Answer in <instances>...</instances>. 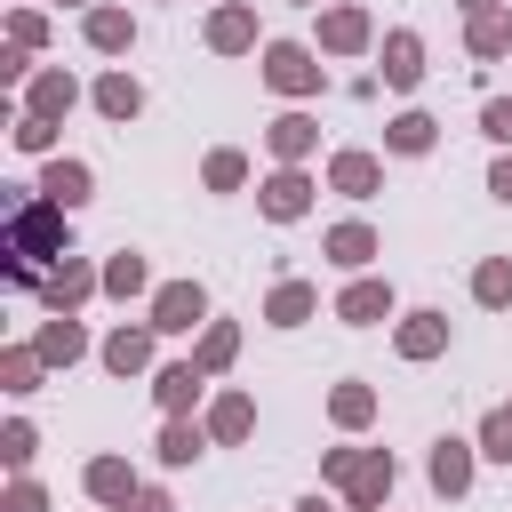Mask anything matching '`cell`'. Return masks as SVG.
<instances>
[{
    "label": "cell",
    "mask_w": 512,
    "mask_h": 512,
    "mask_svg": "<svg viewBox=\"0 0 512 512\" xmlns=\"http://www.w3.org/2000/svg\"><path fill=\"white\" fill-rule=\"evenodd\" d=\"M48 256H72L64 248V208L56 200H32V192H8V280L16 288H48Z\"/></svg>",
    "instance_id": "cell-1"
},
{
    "label": "cell",
    "mask_w": 512,
    "mask_h": 512,
    "mask_svg": "<svg viewBox=\"0 0 512 512\" xmlns=\"http://www.w3.org/2000/svg\"><path fill=\"white\" fill-rule=\"evenodd\" d=\"M208 48H224V56L256 48V16H248V8H216V16H208Z\"/></svg>",
    "instance_id": "cell-17"
},
{
    "label": "cell",
    "mask_w": 512,
    "mask_h": 512,
    "mask_svg": "<svg viewBox=\"0 0 512 512\" xmlns=\"http://www.w3.org/2000/svg\"><path fill=\"white\" fill-rule=\"evenodd\" d=\"M504 48H512V16H504V8L472 16V56H504Z\"/></svg>",
    "instance_id": "cell-30"
},
{
    "label": "cell",
    "mask_w": 512,
    "mask_h": 512,
    "mask_svg": "<svg viewBox=\"0 0 512 512\" xmlns=\"http://www.w3.org/2000/svg\"><path fill=\"white\" fill-rule=\"evenodd\" d=\"M384 312H392V288H384V280H352V288L336 296V320H352V328H376Z\"/></svg>",
    "instance_id": "cell-6"
},
{
    "label": "cell",
    "mask_w": 512,
    "mask_h": 512,
    "mask_svg": "<svg viewBox=\"0 0 512 512\" xmlns=\"http://www.w3.org/2000/svg\"><path fill=\"white\" fill-rule=\"evenodd\" d=\"M480 128H488L496 144H512V96H488V104H480Z\"/></svg>",
    "instance_id": "cell-36"
},
{
    "label": "cell",
    "mask_w": 512,
    "mask_h": 512,
    "mask_svg": "<svg viewBox=\"0 0 512 512\" xmlns=\"http://www.w3.org/2000/svg\"><path fill=\"white\" fill-rule=\"evenodd\" d=\"M480 456H496V464H512V408H496V416L480 424Z\"/></svg>",
    "instance_id": "cell-34"
},
{
    "label": "cell",
    "mask_w": 512,
    "mask_h": 512,
    "mask_svg": "<svg viewBox=\"0 0 512 512\" xmlns=\"http://www.w3.org/2000/svg\"><path fill=\"white\" fill-rule=\"evenodd\" d=\"M320 464H328V480H344V496H352L360 512H376V504L392 496V456H384V448H328Z\"/></svg>",
    "instance_id": "cell-2"
},
{
    "label": "cell",
    "mask_w": 512,
    "mask_h": 512,
    "mask_svg": "<svg viewBox=\"0 0 512 512\" xmlns=\"http://www.w3.org/2000/svg\"><path fill=\"white\" fill-rule=\"evenodd\" d=\"M32 352H40V360H80V352H88V336H80V328L56 312V320L40 328V344H32Z\"/></svg>",
    "instance_id": "cell-27"
},
{
    "label": "cell",
    "mask_w": 512,
    "mask_h": 512,
    "mask_svg": "<svg viewBox=\"0 0 512 512\" xmlns=\"http://www.w3.org/2000/svg\"><path fill=\"white\" fill-rule=\"evenodd\" d=\"M72 96H80V88H72L64 72H40V80H32V120H56V112H72Z\"/></svg>",
    "instance_id": "cell-25"
},
{
    "label": "cell",
    "mask_w": 512,
    "mask_h": 512,
    "mask_svg": "<svg viewBox=\"0 0 512 512\" xmlns=\"http://www.w3.org/2000/svg\"><path fill=\"white\" fill-rule=\"evenodd\" d=\"M136 288H144V256H136V248H120V256L104 264V296H136Z\"/></svg>",
    "instance_id": "cell-31"
},
{
    "label": "cell",
    "mask_w": 512,
    "mask_h": 512,
    "mask_svg": "<svg viewBox=\"0 0 512 512\" xmlns=\"http://www.w3.org/2000/svg\"><path fill=\"white\" fill-rule=\"evenodd\" d=\"M144 360H152V328H112V336H104V368H112V376H136Z\"/></svg>",
    "instance_id": "cell-14"
},
{
    "label": "cell",
    "mask_w": 512,
    "mask_h": 512,
    "mask_svg": "<svg viewBox=\"0 0 512 512\" xmlns=\"http://www.w3.org/2000/svg\"><path fill=\"white\" fill-rule=\"evenodd\" d=\"M296 512H328V504H320V496H304V504H296Z\"/></svg>",
    "instance_id": "cell-43"
},
{
    "label": "cell",
    "mask_w": 512,
    "mask_h": 512,
    "mask_svg": "<svg viewBox=\"0 0 512 512\" xmlns=\"http://www.w3.org/2000/svg\"><path fill=\"white\" fill-rule=\"evenodd\" d=\"M136 104H144V88H136L128 72H104V80H96V112H104V120H136Z\"/></svg>",
    "instance_id": "cell-19"
},
{
    "label": "cell",
    "mask_w": 512,
    "mask_h": 512,
    "mask_svg": "<svg viewBox=\"0 0 512 512\" xmlns=\"http://www.w3.org/2000/svg\"><path fill=\"white\" fill-rule=\"evenodd\" d=\"M0 456L24 472V464H32V424H8V432H0Z\"/></svg>",
    "instance_id": "cell-37"
},
{
    "label": "cell",
    "mask_w": 512,
    "mask_h": 512,
    "mask_svg": "<svg viewBox=\"0 0 512 512\" xmlns=\"http://www.w3.org/2000/svg\"><path fill=\"white\" fill-rule=\"evenodd\" d=\"M264 80H272L280 96H312V88H320V64H312V48L280 40V48H264Z\"/></svg>",
    "instance_id": "cell-4"
},
{
    "label": "cell",
    "mask_w": 512,
    "mask_h": 512,
    "mask_svg": "<svg viewBox=\"0 0 512 512\" xmlns=\"http://www.w3.org/2000/svg\"><path fill=\"white\" fill-rule=\"evenodd\" d=\"M328 408H336V424H368V416H376V392H368V384H336Z\"/></svg>",
    "instance_id": "cell-32"
},
{
    "label": "cell",
    "mask_w": 512,
    "mask_h": 512,
    "mask_svg": "<svg viewBox=\"0 0 512 512\" xmlns=\"http://www.w3.org/2000/svg\"><path fill=\"white\" fill-rule=\"evenodd\" d=\"M208 440H200V424H184V416H168V432H160V464H192Z\"/></svg>",
    "instance_id": "cell-29"
},
{
    "label": "cell",
    "mask_w": 512,
    "mask_h": 512,
    "mask_svg": "<svg viewBox=\"0 0 512 512\" xmlns=\"http://www.w3.org/2000/svg\"><path fill=\"white\" fill-rule=\"evenodd\" d=\"M392 344H400V360H432V352H448V320L440 312H408Z\"/></svg>",
    "instance_id": "cell-7"
},
{
    "label": "cell",
    "mask_w": 512,
    "mask_h": 512,
    "mask_svg": "<svg viewBox=\"0 0 512 512\" xmlns=\"http://www.w3.org/2000/svg\"><path fill=\"white\" fill-rule=\"evenodd\" d=\"M232 352H240V328H232V320H208V336H200L192 368H200V376H208V368H232Z\"/></svg>",
    "instance_id": "cell-23"
},
{
    "label": "cell",
    "mask_w": 512,
    "mask_h": 512,
    "mask_svg": "<svg viewBox=\"0 0 512 512\" xmlns=\"http://www.w3.org/2000/svg\"><path fill=\"white\" fill-rule=\"evenodd\" d=\"M328 184H336V192H352V200H368V192L384 184V168H376L368 152H336V160H328Z\"/></svg>",
    "instance_id": "cell-11"
},
{
    "label": "cell",
    "mask_w": 512,
    "mask_h": 512,
    "mask_svg": "<svg viewBox=\"0 0 512 512\" xmlns=\"http://www.w3.org/2000/svg\"><path fill=\"white\" fill-rule=\"evenodd\" d=\"M128 512H176V504H168L160 488H136V504H128Z\"/></svg>",
    "instance_id": "cell-41"
},
{
    "label": "cell",
    "mask_w": 512,
    "mask_h": 512,
    "mask_svg": "<svg viewBox=\"0 0 512 512\" xmlns=\"http://www.w3.org/2000/svg\"><path fill=\"white\" fill-rule=\"evenodd\" d=\"M328 256H336L344 272H360V264L376 256V232H368V224H336V232H328Z\"/></svg>",
    "instance_id": "cell-22"
},
{
    "label": "cell",
    "mask_w": 512,
    "mask_h": 512,
    "mask_svg": "<svg viewBox=\"0 0 512 512\" xmlns=\"http://www.w3.org/2000/svg\"><path fill=\"white\" fill-rule=\"evenodd\" d=\"M432 488H440V496H464V488H472V448H464V440H440V448H432Z\"/></svg>",
    "instance_id": "cell-15"
},
{
    "label": "cell",
    "mask_w": 512,
    "mask_h": 512,
    "mask_svg": "<svg viewBox=\"0 0 512 512\" xmlns=\"http://www.w3.org/2000/svg\"><path fill=\"white\" fill-rule=\"evenodd\" d=\"M472 296H480L488 312H504V304H512V256H488V264L472 272Z\"/></svg>",
    "instance_id": "cell-24"
},
{
    "label": "cell",
    "mask_w": 512,
    "mask_h": 512,
    "mask_svg": "<svg viewBox=\"0 0 512 512\" xmlns=\"http://www.w3.org/2000/svg\"><path fill=\"white\" fill-rule=\"evenodd\" d=\"M312 136H320V128H312V120H304V112H280V120H272V152H280V160H288V168H296V160H304V152H312Z\"/></svg>",
    "instance_id": "cell-21"
},
{
    "label": "cell",
    "mask_w": 512,
    "mask_h": 512,
    "mask_svg": "<svg viewBox=\"0 0 512 512\" xmlns=\"http://www.w3.org/2000/svg\"><path fill=\"white\" fill-rule=\"evenodd\" d=\"M312 304H320V288L280 280V288H272V304H264V320H272V328H304V320H312Z\"/></svg>",
    "instance_id": "cell-13"
},
{
    "label": "cell",
    "mask_w": 512,
    "mask_h": 512,
    "mask_svg": "<svg viewBox=\"0 0 512 512\" xmlns=\"http://www.w3.org/2000/svg\"><path fill=\"white\" fill-rule=\"evenodd\" d=\"M64 8H80V0H64Z\"/></svg>",
    "instance_id": "cell-44"
},
{
    "label": "cell",
    "mask_w": 512,
    "mask_h": 512,
    "mask_svg": "<svg viewBox=\"0 0 512 512\" xmlns=\"http://www.w3.org/2000/svg\"><path fill=\"white\" fill-rule=\"evenodd\" d=\"M320 48H336V56L368 48V8H328L320 16Z\"/></svg>",
    "instance_id": "cell-9"
},
{
    "label": "cell",
    "mask_w": 512,
    "mask_h": 512,
    "mask_svg": "<svg viewBox=\"0 0 512 512\" xmlns=\"http://www.w3.org/2000/svg\"><path fill=\"white\" fill-rule=\"evenodd\" d=\"M248 424H256V408H248L240 392H224V400L208 408V432H216V440H248Z\"/></svg>",
    "instance_id": "cell-28"
},
{
    "label": "cell",
    "mask_w": 512,
    "mask_h": 512,
    "mask_svg": "<svg viewBox=\"0 0 512 512\" xmlns=\"http://www.w3.org/2000/svg\"><path fill=\"white\" fill-rule=\"evenodd\" d=\"M88 40H96L104 56H120V48L136 40V24H128V8H88Z\"/></svg>",
    "instance_id": "cell-20"
},
{
    "label": "cell",
    "mask_w": 512,
    "mask_h": 512,
    "mask_svg": "<svg viewBox=\"0 0 512 512\" xmlns=\"http://www.w3.org/2000/svg\"><path fill=\"white\" fill-rule=\"evenodd\" d=\"M40 200L80 208V200H88V168H80V160H48V168H40Z\"/></svg>",
    "instance_id": "cell-12"
},
{
    "label": "cell",
    "mask_w": 512,
    "mask_h": 512,
    "mask_svg": "<svg viewBox=\"0 0 512 512\" xmlns=\"http://www.w3.org/2000/svg\"><path fill=\"white\" fill-rule=\"evenodd\" d=\"M200 320H208L200 280H168V288L152 296V328H160V336H184V328H200Z\"/></svg>",
    "instance_id": "cell-3"
},
{
    "label": "cell",
    "mask_w": 512,
    "mask_h": 512,
    "mask_svg": "<svg viewBox=\"0 0 512 512\" xmlns=\"http://www.w3.org/2000/svg\"><path fill=\"white\" fill-rule=\"evenodd\" d=\"M16 144H24V152H48V120L24 112V120H16Z\"/></svg>",
    "instance_id": "cell-38"
},
{
    "label": "cell",
    "mask_w": 512,
    "mask_h": 512,
    "mask_svg": "<svg viewBox=\"0 0 512 512\" xmlns=\"http://www.w3.org/2000/svg\"><path fill=\"white\" fill-rule=\"evenodd\" d=\"M432 136H440V128H432V112H400V120L384 128V144H392V152H432Z\"/></svg>",
    "instance_id": "cell-26"
},
{
    "label": "cell",
    "mask_w": 512,
    "mask_h": 512,
    "mask_svg": "<svg viewBox=\"0 0 512 512\" xmlns=\"http://www.w3.org/2000/svg\"><path fill=\"white\" fill-rule=\"evenodd\" d=\"M88 288H104V280H96V272H88L80 256H64V264L48 272V288H40V296H48V312H72V304H80Z\"/></svg>",
    "instance_id": "cell-8"
},
{
    "label": "cell",
    "mask_w": 512,
    "mask_h": 512,
    "mask_svg": "<svg viewBox=\"0 0 512 512\" xmlns=\"http://www.w3.org/2000/svg\"><path fill=\"white\" fill-rule=\"evenodd\" d=\"M488 192H496V200L512 208V160H496V168H488Z\"/></svg>",
    "instance_id": "cell-40"
},
{
    "label": "cell",
    "mask_w": 512,
    "mask_h": 512,
    "mask_svg": "<svg viewBox=\"0 0 512 512\" xmlns=\"http://www.w3.org/2000/svg\"><path fill=\"white\" fill-rule=\"evenodd\" d=\"M304 208H312V176H304V168H280V176L264 184V216H272V224H296Z\"/></svg>",
    "instance_id": "cell-5"
},
{
    "label": "cell",
    "mask_w": 512,
    "mask_h": 512,
    "mask_svg": "<svg viewBox=\"0 0 512 512\" xmlns=\"http://www.w3.org/2000/svg\"><path fill=\"white\" fill-rule=\"evenodd\" d=\"M248 184V160L240 152H208V192H240Z\"/></svg>",
    "instance_id": "cell-33"
},
{
    "label": "cell",
    "mask_w": 512,
    "mask_h": 512,
    "mask_svg": "<svg viewBox=\"0 0 512 512\" xmlns=\"http://www.w3.org/2000/svg\"><path fill=\"white\" fill-rule=\"evenodd\" d=\"M304 8H320V0H304Z\"/></svg>",
    "instance_id": "cell-45"
},
{
    "label": "cell",
    "mask_w": 512,
    "mask_h": 512,
    "mask_svg": "<svg viewBox=\"0 0 512 512\" xmlns=\"http://www.w3.org/2000/svg\"><path fill=\"white\" fill-rule=\"evenodd\" d=\"M384 80H392V88H416V80H424V40H416V32H392V40H384Z\"/></svg>",
    "instance_id": "cell-10"
},
{
    "label": "cell",
    "mask_w": 512,
    "mask_h": 512,
    "mask_svg": "<svg viewBox=\"0 0 512 512\" xmlns=\"http://www.w3.org/2000/svg\"><path fill=\"white\" fill-rule=\"evenodd\" d=\"M152 392H160V408H168V416H184V408L200 400V368H192V360H176V368H160V376H152Z\"/></svg>",
    "instance_id": "cell-18"
},
{
    "label": "cell",
    "mask_w": 512,
    "mask_h": 512,
    "mask_svg": "<svg viewBox=\"0 0 512 512\" xmlns=\"http://www.w3.org/2000/svg\"><path fill=\"white\" fill-rule=\"evenodd\" d=\"M464 8H472V16H488V8H496V0H464Z\"/></svg>",
    "instance_id": "cell-42"
},
{
    "label": "cell",
    "mask_w": 512,
    "mask_h": 512,
    "mask_svg": "<svg viewBox=\"0 0 512 512\" xmlns=\"http://www.w3.org/2000/svg\"><path fill=\"white\" fill-rule=\"evenodd\" d=\"M88 496L128 512V504H136V480H128V464H120V456H96V464H88Z\"/></svg>",
    "instance_id": "cell-16"
},
{
    "label": "cell",
    "mask_w": 512,
    "mask_h": 512,
    "mask_svg": "<svg viewBox=\"0 0 512 512\" xmlns=\"http://www.w3.org/2000/svg\"><path fill=\"white\" fill-rule=\"evenodd\" d=\"M8 512H48V496H40L32 480H16V488H8Z\"/></svg>",
    "instance_id": "cell-39"
},
{
    "label": "cell",
    "mask_w": 512,
    "mask_h": 512,
    "mask_svg": "<svg viewBox=\"0 0 512 512\" xmlns=\"http://www.w3.org/2000/svg\"><path fill=\"white\" fill-rule=\"evenodd\" d=\"M0 376H8V392H32V376H40V352H8V360H0Z\"/></svg>",
    "instance_id": "cell-35"
}]
</instances>
